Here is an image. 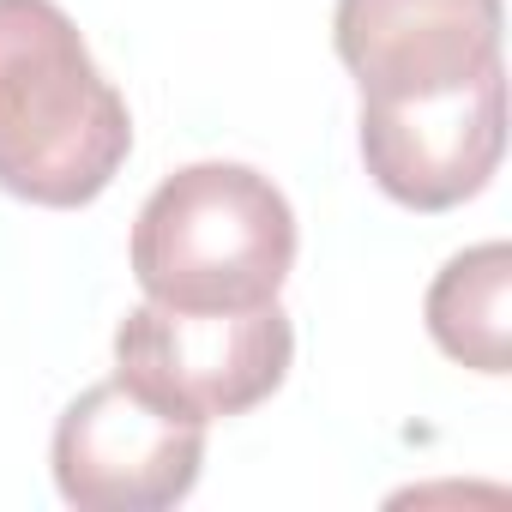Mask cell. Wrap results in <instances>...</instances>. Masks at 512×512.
Segmentation results:
<instances>
[{
  "mask_svg": "<svg viewBox=\"0 0 512 512\" xmlns=\"http://www.w3.org/2000/svg\"><path fill=\"white\" fill-rule=\"evenodd\" d=\"M133 151V115L55 0H0V187L73 211Z\"/></svg>",
  "mask_w": 512,
  "mask_h": 512,
  "instance_id": "1",
  "label": "cell"
},
{
  "mask_svg": "<svg viewBox=\"0 0 512 512\" xmlns=\"http://www.w3.org/2000/svg\"><path fill=\"white\" fill-rule=\"evenodd\" d=\"M127 253L145 302L260 308L296 266V211L247 163H187L139 205Z\"/></svg>",
  "mask_w": 512,
  "mask_h": 512,
  "instance_id": "2",
  "label": "cell"
},
{
  "mask_svg": "<svg viewBox=\"0 0 512 512\" xmlns=\"http://www.w3.org/2000/svg\"><path fill=\"white\" fill-rule=\"evenodd\" d=\"M296 356L278 302L260 308H163L145 302L115 326V380L181 422H217L266 404Z\"/></svg>",
  "mask_w": 512,
  "mask_h": 512,
  "instance_id": "3",
  "label": "cell"
},
{
  "mask_svg": "<svg viewBox=\"0 0 512 512\" xmlns=\"http://www.w3.org/2000/svg\"><path fill=\"white\" fill-rule=\"evenodd\" d=\"M55 488L79 512H163L193 494L205 422H181L121 380L79 392L55 422Z\"/></svg>",
  "mask_w": 512,
  "mask_h": 512,
  "instance_id": "4",
  "label": "cell"
},
{
  "mask_svg": "<svg viewBox=\"0 0 512 512\" xmlns=\"http://www.w3.org/2000/svg\"><path fill=\"white\" fill-rule=\"evenodd\" d=\"M506 151V73L488 67L470 85L362 103V163L386 199L410 211H452L488 187Z\"/></svg>",
  "mask_w": 512,
  "mask_h": 512,
  "instance_id": "5",
  "label": "cell"
},
{
  "mask_svg": "<svg viewBox=\"0 0 512 512\" xmlns=\"http://www.w3.org/2000/svg\"><path fill=\"white\" fill-rule=\"evenodd\" d=\"M332 43L362 103H404L500 67V0H338Z\"/></svg>",
  "mask_w": 512,
  "mask_h": 512,
  "instance_id": "6",
  "label": "cell"
},
{
  "mask_svg": "<svg viewBox=\"0 0 512 512\" xmlns=\"http://www.w3.org/2000/svg\"><path fill=\"white\" fill-rule=\"evenodd\" d=\"M506 296H512V247L506 241H482V247L452 253L440 266V278L428 284L434 344L476 374H506V362H512Z\"/></svg>",
  "mask_w": 512,
  "mask_h": 512,
  "instance_id": "7",
  "label": "cell"
}]
</instances>
